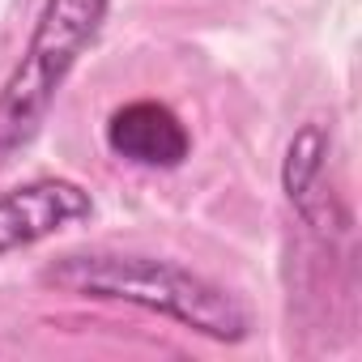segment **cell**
Returning <instances> with one entry per match:
<instances>
[{
    "label": "cell",
    "instance_id": "4",
    "mask_svg": "<svg viewBox=\"0 0 362 362\" xmlns=\"http://www.w3.org/2000/svg\"><path fill=\"white\" fill-rule=\"evenodd\" d=\"M107 149L132 166L149 170H175L192 153V136L166 103L158 98H136L111 111L107 119Z\"/></svg>",
    "mask_w": 362,
    "mask_h": 362
},
{
    "label": "cell",
    "instance_id": "2",
    "mask_svg": "<svg viewBox=\"0 0 362 362\" xmlns=\"http://www.w3.org/2000/svg\"><path fill=\"white\" fill-rule=\"evenodd\" d=\"M107 9L111 0H43L26 56L0 90V166L39 136L64 77L98 39Z\"/></svg>",
    "mask_w": 362,
    "mask_h": 362
},
{
    "label": "cell",
    "instance_id": "1",
    "mask_svg": "<svg viewBox=\"0 0 362 362\" xmlns=\"http://www.w3.org/2000/svg\"><path fill=\"white\" fill-rule=\"evenodd\" d=\"M43 286L77 298H103V303H128L153 315H166L209 341H247L252 311L218 281H209L197 269H184L175 260L141 256V252H69L43 264Z\"/></svg>",
    "mask_w": 362,
    "mask_h": 362
},
{
    "label": "cell",
    "instance_id": "3",
    "mask_svg": "<svg viewBox=\"0 0 362 362\" xmlns=\"http://www.w3.org/2000/svg\"><path fill=\"white\" fill-rule=\"evenodd\" d=\"M90 214H94V201L73 179H64V175L26 179V184L0 192V256L43 243L52 235H60L64 226L86 222Z\"/></svg>",
    "mask_w": 362,
    "mask_h": 362
},
{
    "label": "cell",
    "instance_id": "5",
    "mask_svg": "<svg viewBox=\"0 0 362 362\" xmlns=\"http://www.w3.org/2000/svg\"><path fill=\"white\" fill-rule=\"evenodd\" d=\"M324 166H328V132L320 124H303L294 132V141L286 145V162H281V188L290 197V205L298 209L303 222H311L315 230H328V192H324Z\"/></svg>",
    "mask_w": 362,
    "mask_h": 362
}]
</instances>
